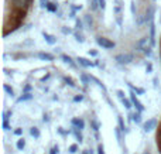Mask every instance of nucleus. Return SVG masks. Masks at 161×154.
Here are the masks:
<instances>
[{
  "label": "nucleus",
  "mask_w": 161,
  "mask_h": 154,
  "mask_svg": "<svg viewBox=\"0 0 161 154\" xmlns=\"http://www.w3.org/2000/svg\"><path fill=\"white\" fill-rule=\"evenodd\" d=\"M71 123L74 124V126L75 127H78V129L80 130V129H83V126H85V123H83V120L82 119H72V120H71Z\"/></svg>",
  "instance_id": "obj_6"
},
{
  "label": "nucleus",
  "mask_w": 161,
  "mask_h": 154,
  "mask_svg": "<svg viewBox=\"0 0 161 154\" xmlns=\"http://www.w3.org/2000/svg\"><path fill=\"white\" fill-rule=\"evenodd\" d=\"M97 42H99V45H102V47H105V48H113L114 47V42L109 41V40H106V38H97Z\"/></svg>",
  "instance_id": "obj_4"
},
{
  "label": "nucleus",
  "mask_w": 161,
  "mask_h": 154,
  "mask_svg": "<svg viewBox=\"0 0 161 154\" xmlns=\"http://www.w3.org/2000/svg\"><path fill=\"white\" fill-rule=\"evenodd\" d=\"M74 135H75V137L78 139L79 141H82V135L78 132V127H74Z\"/></svg>",
  "instance_id": "obj_15"
},
{
  "label": "nucleus",
  "mask_w": 161,
  "mask_h": 154,
  "mask_svg": "<svg viewBox=\"0 0 161 154\" xmlns=\"http://www.w3.org/2000/svg\"><path fill=\"white\" fill-rule=\"evenodd\" d=\"M78 61H79V64H80V65H82V67H91V65H92V62L86 61V59H85V58H79V59H78Z\"/></svg>",
  "instance_id": "obj_10"
},
{
  "label": "nucleus",
  "mask_w": 161,
  "mask_h": 154,
  "mask_svg": "<svg viewBox=\"0 0 161 154\" xmlns=\"http://www.w3.org/2000/svg\"><path fill=\"white\" fill-rule=\"evenodd\" d=\"M38 57H40L41 59H47V61H53V59H54L53 55H50V54H44V52L38 54Z\"/></svg>",
  "instance_id": "obj_8"
},
{
  "label": "nucleus",
  "mask_w": 161,
  "mask_h": 154,
  "mask_svg": "<svg viewBox=\"0 0 161 154\" xmlns=\"http://www.w3.org/2000/svg\"><path fill=\"white\" fill-rule=\"evenodd\" d=\"M34 0H6L4 34L17 28L27 16Z\"/></svg>",
  "instance_id": "obj_1"
},
{
  "label": "nucleus",
  "mask_w": 161,
  "mask_h": 154,
  "mask_svg": "<svg viewBox=\"0 0 161 154\" xmlns=\"http://www.w3.org/2000/svg\"><path fill=\"white\" fill-rule=\"evenodd\" d=\"M97 154H105V150H103V146H102V144L97 147Z\"/></svg>",
  "instance_id": "obj_20"
},
{
  "label": "nucleus",
  "mask_w": 161,
  "mask_h": 154,
  "mask_svg": "<svg viewBox=\"0 0 161 154\" xmlns=\"http://www.w3.org/2000/svg\"><path fill=\"white\" fill-rule=\"evenodd\" d=\"M30 133H31V136H34L36 139H38V137H40V130L37 129V127H31Z\"/></svg>",
  "instance_id": "obj_9"
},
{
  "label": "nucleus",
  "mask_w": 161,
  "mask_h": 154,
  "mask_svg": "<svg viewBox=\"0 0 161 154\" xmlns=\"http://www.w3.org/2000/svg\"><path fill=\"white\" fill-rule=\"evenodd\" d=\"M14 133H16V135H21V129H17V130H14Z\"/></svg>",
  "instance_id": "obj_27"
},
{
  "label": "nucleus",
  "mask_w": 161,
  "mask_h": 154,
  "mask_svg": "<svg viewBox=\"0 0 161 154\" xmlns=\"http://www.w3.org/2000/svg\"><path fill=\"white\" fill-rule=\"evenodd\" d=\"M116 59L120 62V64H129V62H131L133 57L129 55V54H123V55H117Z\"/></svg>",
  "instance_id": "obj_3"
},
{
  "label": "nucleus",
  "mask_w": 161,
  "mask_h": 154,
  "mask_svg": "<svg viewBox=\"0 0 161 154\" xmlns=\"http://www.w3.org/2000/svg\"><path fill=\"white\" fill-rule=\"evenodd\" d=\"M82 99H83V96H80V95H79V96H76V98L74 99V101H75V102H80Z\"/></svg>",
  "instance_id": "obj_25"
},
{
  "label": "nucleus",
  "mask_w": 161,
  "mask_h": 154,
  "mask_svg": "<svg viewBox=\"0 0 161 154\" xmlns=\"http://www.w3.org/2000/svg\"><path fill=\"white\" fill-rule=\"evenodd\" d=\"M133 120L136 122V123H142V116H140V112L133 113Z\"/></svg>",
  "instance_id": "obj_12"
},
{
  "label": "nucleus",
  "mask_w": 161,
  "mask_h": 154,
  "mask_svg": "<svg viewBox=\"0 0 161 154\" xmlns=\"http://www.w3.org/2000/svg\"><path fill=\"white\" fill-rule=\"evenodd\" d=\"M4 91H6L7 93H10V95H14V91L11 89V88L8 86V85H4Z\"/></svg>",
  "instance_id": "obj_18"
},
{
  "label": "nucleus",
  "mask_w": 161,
  "mask_h": 154,
  "mask_svg": "<svg viewBox=\"0 0 161 154\" xmlns=\"http://www.w3.org/2000/svg\"><path fill=\"white\" fill-rule=\"evenodd\" d=\"M76 149H78V147H76L75 144H74V146H71V147H69V151H71V153H75V151H76Z\"/></svg>",
  "instance_id": "obj_21"
},
{
  "label": "nucleus",
  "mask_w": 161,
  "mask_h": 154,
  "mask_svg": "<svg viewBox=\"0 0 161 154\" xmlns=\"http://www.w3.org/2000/svg\"><path fill=\"white\" fill-rule=\"evenodd\" d=\"M131 102H133V105H134V106H136L137 112H140V113H142L143 110H144V107H143V105L140 103V102H139V99H137L136 96L133 95V93H131Z\"/></svg>",
  "instance_id": "obj_5"
},
{
  "label": "nucleus",
  "mask_w": 161,
  "mask_h": 154,
  "mask_svg": "<svg viewBox=\"0 0 161 154\" xmlns=\"http://www.w3.org/2000/svg\"><path fill=\"white\" fill-rule=\"evenodd\" d=\"M156 126H157V120H156V119H148V120L144 123V132H151V130H153Z\"/></svg>",
  "instance_id": "obj_2"
},
{
  "label": "nucleus",
  "mask_w": 161,
  "mask_h": 154,
  "mask_svg": "<svg viewBox=\"0 0 161 154\" xmlns=\"http://www.w3.org/2000/svg\"><path fill=\"white\" fill-rule=\"evenodd\" d=\"M33 96H31V93H24V95L21 96V98H19V101L17 102H23V101H28V99H31Z\"/></svg>",
  "instance_id": "obj_13"
},
{
  "label": "nucleus",
  "mask_w": 161,
  "mask_h": 154,
  "mask_svg": "<svg viewBox=\"0 0 161 154\" xmlns=\"http://www.w3.org/2000/svg\"><path fill=\"white\" fill-rule=\"evenodd\" d=\"M144 154H150V153H144Z\"/></svg>",
  "instance_id": "obj_29"
},
{
  "label": "nucleus",
  "mask_w": 161,
  "mask_h": 154,
  "mask_svg": "<svg viewBox=\"0 0 161 154\" xmlns=\"http://www.w3.org/2000/svg\"><path fill=\"white\" fill-rule=\"evenodd\" d=\"M57 151H58V147H54V149L51 150V154H55Z\"/></svg>",
  "instance_id": "obj_26"
},
{
  "label": "nucleus",
  "mask_w": 161,
  "mask_h": 154,
  "mask_svg": "<svg viewBox=\"0 0 161 154\" xmlns=\"http://www.w3.org/2000/svg\"><path fill=\"white\" fill-rule=\"evenodd\" d=\"M146 45H147V38H143L142 41L139 42V48H140V50H147V48H146Z\"/></svg>",
  "instance_id": "obj_11"
},
{
  "label": "nucleus",
  "mask_w": 161,
  "mask_h": 154,
  "mask_svg": "<svg viewBox=\"0 0 161 154\" xmlns=\"http://www.w3.org/2000/svg\"><path fill=\"white\" fill-rule=\"evenodd\" d=\"M83 154H88V153H86V151H85V153H83Z\"/></svg>",
  "instance_id": "obj_28"
},
{
  "label": "nucleus",
  "mask_w": 161,
  "mask_h": 154,
  "mask_svg": "<svg viewBox=\"0 0 161 154\" xmlns=\"http://www.w3.org/2000/svg\"><path fill=\"white\" fill-rule=\"evenodd\" d=\"M133 89H134V91H136V92H137V93H144V91H143V89H142V88H133Z\"/></svg>",
  "instance_id": "obj_23"
},
{
  "label": "nucleus",
  "mask_w": 161,
  "mask_h": 154,
  "mask_svg": "<svg viewBox=\"0 0 161 154\" xmlns=\"http://www.w3.org/2000/svg\"><path fill=\"white\" fill-rule=\"evenodd\" d=\"M62 58H64V59H65V62H68V64H71V65H72V67H75V64H74V62H72V59H71V58H69V57L64 55V57H62Z\"/></svg>",
  "instance_id": "obj_19"
},
{
  "label": "nucleus",
  "mask_w": 161,
  "mask_h": 154,
  "mask_svg": "<svg viewBox=\"0 0 161 154\" xmlns=\"http://www.w3.org/2000/svg\"><path fill=\"white\" fill-rule=\"evenodd\" d=\"M92 126L95 127V130H97V129H99V124H97V123H96V122H95V120H92Z\"/></svg>",
  "instance_id": "obj_22"
},
{
  "label": "nucleus",
  "mask_w": 161,
  "mask_h": 154,
  "mask_svg": "<svg viewBox=\"0 0 161 154\" xmlns=\"http://www.w3.org/2000/svg\"><path fill=\"white\" fill-rule=\"evenodd\" d=\"M65 81H67V82H69V85H71V86H74V85H75V84H74V81H72V79H71V78H65Z\"/></svg>",
  "instance_id": "obj_24"
},
{
  "label": "nucleus",
  "mask_w": 161,
  "mask_h": 154,
  "mask_svg": "<svg viewBox=\"0 0 161 154\" xmlns=\"http://www.w3.org/2000/svg\"><path fill=\"white\" fill-rule=\"evenodd\" d=\"M24 146H25L24 139H20V140L17 141V149H19V150H23V149H24Z\"/></svg>",
  "instance_id": "obj_14"
},
{
  "label": "nucleus",
  "mask_w": 161,
  "mask_h": 154,
  "mask_svg": "<svg viewBox=\"0 0 161 154\" xmlns=\"http://www.w3.org/2000/svg\"><path fill=\"white\" fill-rule=\"evenodd\" d=\"M122 102H123V105H125V106L127 107V109H130V107H131V103H130V101H129V99L122 98Z\"/></svg>",
  "instance_id": "obj_17"
},
{
  "label": "nucleus",
  "mask_w": 161,
  "mask_h": 154,
  "mask_svg": "<svg viewBox=\"0 0 161 154\" xmlns=\"http://www.w3.org/2000/svg\"><path fill=\"white\" fill-rule=\"evenodd\" d=\"M119 127L123 130V132H125V130L127 132V129H126V126H125V122H123V119L120 118V116H119Z\"/></svg>",
  "instance_id": "obj_16"
},
{
  "label": "nucleus",
  "mask_w": 161,
  "mask_h": 154,
  "mask_svg": "<svg viewBox=\"0 0 161 154\" xmlns=\"http://www.w3.org/2000/svg\"><path fill=\"white\" fill-rule=\"evenodd\" d=\"M122 132L123 130L120 127H114V135H116V139L119 143H122Z\"/></svg>",
  "instance_id": "obj_7"
}]
</instances>
